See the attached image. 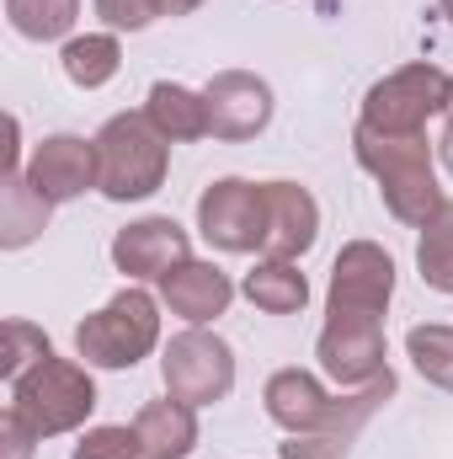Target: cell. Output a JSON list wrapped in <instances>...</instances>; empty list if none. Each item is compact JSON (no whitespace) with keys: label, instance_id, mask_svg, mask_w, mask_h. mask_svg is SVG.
<instances>
[{"label":"cell","instance_id":"6da1fadb","mask_svg":"<svg viewBox=\"0 0 453 459\" xmlns=\"http://www.w3.org/2000/svg\"><path fill=\"white\" fill-rule=\"evenodd\" d=\"M352 150H357V166L379 182L384 193V209L411 230H427L438 220V209L449 204L443 187H438V171H432V144L427 134H411V139H389V134H373V128H352Z\"/></svg>","mask_w":453,"mask_h":459},{"label":"cell","instance_id":"7a4b0ae2","mask_svg":"<svg viewBox=\"0 0 453 459\" xmlns=\"http://www.w3.org/2000/svg\"><path fill=\"white\" fill-rule=\"evenodd\" d=\"M171 160V139L144 113H117L97 134V193L113 204H139L160 193Z\"/></svg>","mask_w":453,"mask_h":459},{"label":"cell","instance_id":"3957f363","mask_svg":"<svg viewBox=\"0 0 453 459\" xmlns=\"http://www.w3.org/2000/svg\"><path fill=\"white\" fill-rule=\"evenodd\" d=\"M5 411H16V417L38 433V444H43V438L75 433V428L97 411V385H91V374H86L81 363L48 352L38 368H27V374L11 385V406H5Z\"/></svg>","mask_w":453,"mask_h":459},{"label":"cell","instance_id":"277c9868","mask_svg":"<svg viewBox=\"0 0 453 459\" xmlns=\"http://www.w3.org/2000/svg\"><path fill=\"white\" fill-rule=\"evenodd\" d=\"M155 342H160V305L139 283H128L97 316L75 326V352L91 368H133L139 358L155 352Z\"/></svg>","mask_w":453,"mask_h":459},{"label":"cell","instance_id":"5b68a950","mask_svg":"<svg viewBox=\"0 0 453 459\" xmlns=\"http://www.w3.org/2000/svg\"><path fill=\"white\" fill-rule=\"evenodd\" d=\"M449 91H453V75H443L438 65H406L395 75H384L379 86H368L363 97V128L373 134H389V139H411L427 128V117L449 113Z\"/></svg>","mask_w":453,"mask_h":459},{"label":"cell","instance_id":"8992f818","mask_svg":"<svg viewBox=\"0 0 453 459\" xmlns=\"http://www.w3.org/2000/svg\"><path fill=\"white\" fill-rule=\"evenodd\" d=\"M160 379H166V395H176L187 406H214L235 390V352H229L219 332L187 326V332H176L166 342Z\"/></svg>","mask_w":453,"mask_h":459},{"label":"cell","instance_id":"52a82bcc","mask_svg":"<svg viewBox=\"0 0 453 459\" xmlns=\"http://www.w3.org/2000/svg\"><path fill=\"white\" fill-rule=\"evenodd\" d=\"M395 299V256L373 240H346L331 262L326 310L337 316H384Z\"/></svg>","mask_w":453,"mask_h":459},{"label":"cell","instance_id":"ba28073f","mask_svg":"<svg viewBox=\"0 0 453 459\" xmlns=\"http://www.w3.org/2000/svg\"><path fill=\"white\" fill-rule=\"evenodd\" d=\"M315 358L341 390L373 385L379 374H389V363H384V316H337V310H326V332L315 342Z\"/></svg>","mask_w":453,"mask_h":459},{"label":"cell","instance_id":"9c48e42d","mask_svg":"<svg viewBox=\"0 0 453 459\" xmlns=\"http://www.w3.org/2000/svg\"><path fill=\"white\" fill-rule=\"evenodd\" d=\"M198 230L219 251H261V240H267V198H261V182L219 177L198 198Z\"/></svg>","mask_w":453,"mask_h":459},{"label":"cell","instance_id":"30bf717a","mask_svg":"<svg viewBox=\"0 0 453 459\" xmlns=\"http://www.w3.org/2000/svg\"><path fill=\"white\" fill-rule=\"evenodd\" d=\"M192 256L187 246V230L176 225L171 214H150V220H133L113 235V267L128 283H160L171 267H182Z\"/></svg>","mask_w":453,"mask_h":459},{"label":"cell","instance_id":"8fae6325","mask_svg":"<svg viewBox=\"0 0 453 459\" xmlns=\"http://www.w3.org/2000/svg\"><path fill=\"white\" fill-rule=\"evenodd\" d=\"M203 102H209V134L229 144L256 139L272 123V86L251 70H219L203 86Z\"/></svg>","mask_w":453,"mask_h":459},{"label":"cell","instance_id":"7c38bea8","mask_svg":"<svg viewBox=\"0 0 453 459\" xmlns=\"http://www.w3.org/2000/svg\"><path fill=\"white\" fill-rule=\"evenodd\" d=\"M27 182L59 209V204H75L81 193L97 187V139H81V134H48L32 160H27Z\"/></svg>","mask_w":453,"mask_h":459},{"label":"cell","instance_id":"4fadbf2b","mask_svg":"<svg viewBox=\"0 0 453 459\" xmlns=\"http://www.w3.org/2000/svg\"><path fill=\"white\" fill-rule=\"evenodd\" d=\"M389 395H395V374H379L373 385L352 390L346 401L337 395L331 422H326L321 433L288 438V444H283V459H346V455H352V444H357V433H363V422H368V417H373Z\"/></svg>","mask_w":453,"mask_h":459},{"label":"cell","instance_id":"5bb4252c","mask_svg":"<svg viewBox=\"0 0 453 459\" xmlns=\"http://www.w3.org/2000/svg\"><path fill=\"white\" fill-rule=\"evenodd\" d=\"M261 198H267V240H261V256L299 262L315 246V235H321V204L299 182H261Z\"/></svg>","mask_w":453,"mask_h":459},{"label":"cell","instance_id":"9a60e30c","mask_svg":"<svg viewBox=\"0 0 453 459\" xmlns=\"http://www.w3.org/2000/svg\"><path fill=\"white\" fill-rule=\"evenodd\" d=\"M261 406L267 417L288 433V438H304V433H321L337 411V395L310 374V368H278L261 390Z\"/></svg>","mask_w":453,"mask_h":459},{"label":"cell","instance_id":"2e32d148","mask_svg":"<svg viewBox=\"0 0 453 459\" xmlns=\"http://www.w3.org/2000/svg\"><path fill=\"white\" fill-rule=\"evenodd\" d=\"M160 299H166V310L182 316L187 326H209V321H219V316L229 310L235 283H229L214 262L187 256L182 267H171V273L160 278Z\"/></svg>","mask_w":453,"mask_h":459},{"label":"cell","instance_id":"e0dca14e","mask_svg":"<svg viewBox=\"0 0 453 459\" xmlns=\"http://www.w3.org/2000/svg\"><path fill=\"white\" fill-rule=\"evenodd\" d=\"M192 411H198V406H187V401H176V395L139 406L133 433H139L144 459H187L192 455V449H198V417H192Z\"/></svg>","mask_w":453,"mask_h":459},{"label":"cell","instance_id":"ac0fdd59","mask_svg":"<svg viewBox=\"0 0 453 459\" xmlns=\"http://www.w3.org/2000/svg\"><path fill=\"white\" fill-rule=\"evenodd\" d=\"M48 214H54V204L27 182V171H5L0 177V246L5 251L32 246L48 230Z\"/></svg>","mask_w":453,"mask_h":459},{"label":"cell","instance_id":"d6986e66","mask_svg":"<svg viewBox=\"0 0 453 459\" xmlns=\"http://www.w3.org/2000/svg\"><path fill=\"white\" fill-rule=\"evenodd\" d=\"M144 117H150L171 144H192V139L209 134V102H203V91H187V86H176V81H155V86H150Z\"/></svg>","mask_w":453,"mask_h":459},{"label":"cell","instance_id":"ffe728a7","mask_svg":"<svg viewBox=\"0 0 453 459\" xmlns=\"http://www.w3.org/2000/svg\"><path fill=\"white\" fill-rule=\"evenodd\" d=\"M245 299L256 305V310H267V316H299L304 305H310V278L299 273V262H272V256H261L251 273H245Z\"/></svg>","mask_w":453,"mask_h":459},{"label":"cell","instance_id":"44dd1931","mask_svg":"<svg viewBox=\"0 0 453 459\" xmlns=\"http://www.w3.org/2000/svg\"><path fill=\"white\" fill-rule=\"evenodd\" d=\"M59 65H64L70 86L97 91V86H107L117 70H123V43H117V32H86V38H70L64 54H59Z\"/></svg>","mask_w":453,"mask_h":459},{"label":"cell","instance_id":"7402d4cb","mask_svg":"<svg viewBox=\"0 0 453 459\" xmlns=\"http://www.w3.org/2000/svg\"><path fill=\"white\" fill-rule=\"evenodd\" d=\"M75 16H81V0H5V22L32 43L70 38Z\"/></svg>","mask_w":453,"mask_h":459},{"label":"cell","instance_id":"603a6c76","mask_svg":"<svg viewBox=\"0 0 453 459\" xmlns=\"http://www.w3.org/2000/svg\"><path fill=\"white\" fill-rule=\"evenodd\" d=\"M406 352H411V363H416V374L427 385L453 390V326H438V321L411 326L406 332Z\"/></svg>","mask_w":453,"mask_h":459},{"label":"cell","instance_id":"cb8c5ba5","mask_svg":"<svg viewBox=\"0 0 453 459\" xmlns=\"http://www.w3.org/2000/svg\"><path fill=\"white\" fill-rule=\"evenodd\" d=\"M416 267H422V283H427V289L453 294V204H443L438 220L422 230V240H416Z\"/></svg>","mask_w":453,"mask_h":459},{"label":"cell","instance_id":"d4e9b609","mask_svg":"<svg viewBox=\"0 0 453 459\" xmlns=\"http://www.w3.org/2000/svg\"><path fill=\"white\" fill-rule=\"evenodd\" d=\"M54 352V342L32 326V321H5V352H0V374L5 385H16L27 368H38L43 358Z\"/></svg>","mask_w":453,"mask_h":459},{"label":"cell","instance_id":"484cf974","mask_svg":"<svg viewBox=\"0 0 453 459\" xmlns=\"http://www.w3.org/2000/svg\"><path fill=\"white\" fill-rule=\"evenodd\" d=\"M70 459H144V449H139L133 428H91V433H81Z\"/></svg>","mask_w":453,"mask_h":459},{"label":"cell","instance_id":"4316f807","mask_svg":"<svg viewBox=\"0 0 453 459\" xmlns=\"http://www.w3.org/2000/svg\"><path fill=\"white\" fill-rule=\"evenodd\" d=\"M97 16L113 32H144L160 16V0H97Z\"/></svg>","mask_w":453,"mask_h":459},{"label":"cell","instance_id":"83f0119b","mask_svg":"<svg viewBox=\"0 0 453 459\" xmlns=\"http://www.w3.org/2000/svg\"><path fill=\"white\" fill-rule=\"evenodd\" d=\"M32 444H38V433L16 411H5L0 417V449H5V459H32Z\"/></svg>","mask_w":453,"mask_h":459},{"label":"cell","instance_id":"f1b7e54d","mask_svg":"<svg viewBox=\"0 0 453 459\" xmlns=\"http://www.w3.org/2000/svg\"><path fill=\"white\" fill-rule=\"evenodd\" d=\"M203 0H160V16H192Z\"/></svg>","mask_w":453,"mask_h":459},{"label":"cell","instance_id":"f546056e","mask_svg":"<svg viewBox=\"0 0 453 459\" xmlns=\"http://www.w3.org/2000/svg\"><path fill=\"white\" fill-rule=\"evenodd\" d=\"M438 155H443V166L453 171V117L443 123V139H438Z\"/></svg>","mask_w":453,"mask_h":459},{"label":"cell","instance_id":"4dcf8cb0","mask_svg":"<svg viewBox=\"0 0 453 459\" xmlns=\"http://www.w3.org/2000/svg\"><path fill=\"white\" fill-rule=\"evenodd\" d=\"M438 5H443V16H449V22H453V0H438Z\"/></svg>","mask_w":453,"mask_h":459},{"label":"cell","instance_id":"1f68e13d","mask_svg":"<svg viewBox=\"0 0 453 459\" xmlns=\"http://www.w3.org/2000/svg\"><path fill=\"white\" fill-rule=\"evenodd\" d=\"M443 117H453V91H449V113H443Z\"/></svg>","mask_w":453,"mask_h":459}]
</instances>
